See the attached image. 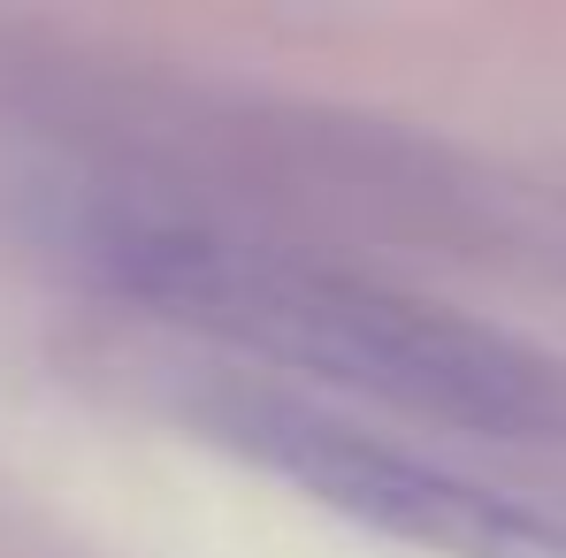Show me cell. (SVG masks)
Instances as JSON below:
<instances>
[{"label":"cell","mask_w":566,"mask_h":558,"mask_svg":"<svg viewBox=\"0 0 566 558\" xmlns=\"http://www.w3.org/2000/svg\"><path fill=\"white\" fill-rule=\"evenodd\" d=\"M207 429L253 452L261 466L291 474L306 497L337 505L345 520L382 528L398 544L444 558H566V520H544L482 482H460L398 444H376L329 413H306L276 390H214Z\"/></svg>","instance_id":"obj_2"},{"label":"cell","mask_w":566,"mask_h":558,"mask_svg":"<svg viewBox=\"0 0 566 558\" xmlns=\"http://www.w3.org/2000/svg\"><path fill=\"white\" fill-rule=\"evenodd\" d=\"M77 253L107 291L185 329H207L238 352L314 368L322 382H345L360 398L474 436H566V375L528 345L429 298L123 207L77 230Z\"/></svg>","instance_id":"obj_1"}]
</instances>
